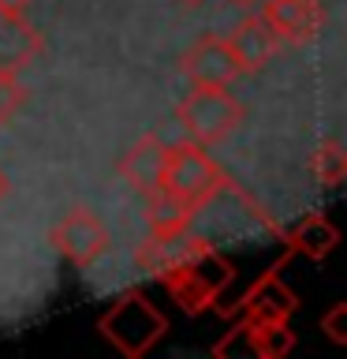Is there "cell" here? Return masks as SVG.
<instances>
[{"instance_id": "cell-10", "label": "cell", "mask_w": 347, "mask_h": 359, "mask_svg": "<svg viewBox=\"0 0 347 359\" xmlns=\"http://www.w3.org/2000/svg\"><path fill=\"white\" fill-rule=\"evenodd\" d=\"M295 307H299L295 292L280 285L276 269H273V273H265L254 285L250 296H246V318H257V322H288V314Z\"/></svg>"}, {"instance_id": "cell-4", "label": "cell", "mask_w": 347, "mask_h": 359, "mask_svg": "<svg viewBox=\"0 0 347 359\" xmlns=\"http://www.w3.org/2000/svg\"><path fill=\"white\" fill-rule=\"evenodd\" d=\"M49 240L56 243V251H60L71 266H78V269L94 266L97 258L108 251V243H112L108 229L101 224L97 213H90V210H71L64 221H56Z\"/></svg>"}, {"instance_id": "cell-15", "label": "cell", "mask_w": 347, "mask_h": 359, "mask_svg": "<svg viewBox=\"0 0 347 359\" xmlns=\"http://www.w3.org/2000/svg\"><path fill=\"white\" fill-rule=\"evenodd\" d=\"M22 97H27V90L19 86V75L15 72H0V123L22 105Z\"/></svg>"}, {"instance_id": "cell-2", "label": "cell", "mask_w": 347, "mask_h": 359, "mask_svg": "<svg viewBox=\"0 0 347 359\" xmlns=\"http://www.w3.org/2000/svg\"><path fill=\"white\" fill-rule=\"evenodd\" d=\"M228 187V176L220 172V165L201 150L198 142H176L164 154V172H161V191L179 198L190 210H201L217 191Z\"/></svg>"}, {"instance_id": "cell-12", "label": "cell", "mask_w": 347, "mask_h": 359, "mask_svg": "<svg viewBox=\"0 0 347 359\" xmlns=\"http://www.w3.org/2000/svg\"><path fill=\"white\" fill-rule=\"evenodd\" d=\"M146 217H150V240H179V236H187L190 221H194V210L172 195H164V191H153Z\"/></svg>"}, {"instance_id": "cell-9", "label": "cell", "mask_w": 347, "mask_h": 359, "mask_svg": "<svg viewBox=\"0 0 347 359\" xmlns=\"http://www.w3.org/2000/svg\"><path fill=\"white\" fill-rule=\"evenodd\" d=\"M45 49L41 34L34 22H27V15H11L0 11V72H22L34 56Z\"/></svg>"}, {"instance_id": "cell-8", "label": "cell", "mask_w": 347, "mask_h": 359, "mask_svg": "<svg viewBox=\"0 0 347 359\" xmlns=\"http://www.w3.org/2000/svg\"><path fill=\"white\" fill-rule=\"evenodd\" d=\"M164 154H168V146L157 139V135H146V139H139L127 154L120 157V176L127 180L134 191L153 195V191H161Z\"/></svg>"}, {"instance_id": "cell-7", "label": "cell", "mask_w": 347, "mask_h": 359, "mask_svg": "<svg viewBox=\"0 0 347 359\" xmlns=\"http://www.w3.org/2000/svg\"><path fill=\"white\" fill-rule=\"evenodd\" d=\"M228 45H232V53H235V60H239L243 72H262V67L276 56L280 38L262 15H246L243 22H235V30L228 34Z\"/></svg>"}, {"instance_id": "cell-19", "label": "cell", "mask_w": 347, "mask_h": 359, "mask_svg": "<svg viewBox=\"0 0 347 359\" xmlns=\"http://www.w3.org/2000/svg\"><path fill=\"white\" fill-rule=\"evenodd\" d=\"M183 8H198V4H206V0H179Z\"/></svg>"}, {"instance_id": "cell-20", "label": "cell", "mask_w": 347, "mask_h": 359, "mask_svg": "<svg viewBox=\"0 0 347 359\" xmlns=\"http://www.w3.org/2000/svg\"><path fill=\"white\" fill-rule=\"evenodd\" d=\"M235 4H257V0H235Z\"/></svg>"}, {"instance_id": "cell-11", "label": "cell", "mask_w": 347, "mask_h": 359, "mask_svg": "<svg viewBox=\"0 0 347 359\" xmlns=\"http://www.w3.org/2000/svg\"><path fill=\"white\" fill-rule=\"evenodd\" d=\"M243 348L257 359H284L291 348H295V333L288 330V322H257L246 318L243 322Z\"/></svg>"}, {"instance_id": "cell-16", "label": "cell", "mask_w": 347, "mask_h": 359, "mask_svg": "<svg viewBox=\"0 0 347 359\" xmlns=\"http://www.w3.org/2000/svg\"><path fill=\"white\" fill-rule=\"evenodd\" d=\"M321 330L329 333L332 344H347V303H332L321 318Z\"/></svg>"}, {"instance_id": "cell-18", "label": "cell", "mask_w": 347, "mask_h": 359, "mask_svg": "<svg viewBox=\"0 0 347 359\" xmlns=\"http://www.w3.org/2000/svg\"><path fill=\"white\" fill-rule=\"evenodd\" d=\"M8 195V176H4V168H0V198Z\"/></svg>"}, {"instance_id": "cell-1", "label": "cell", "mask_w": 347, "mask_h": 359, "mask_svg": "<svg viewBox=\"0 0 347 359\" xmlns=\"http://www.w3.org/2000/svg\"><path fill=\"white\" fill-rule=\"evenodd\" d=\"M97 333L116 348L123 359H142L168 333V318L142 292H127L97 318Z\"/></svg>"}, {"instance_id": "cell-17", "label": "cell", "mask_w": 347, "mask_h": 359, "mask_svg": "<svg viewBox=\"0 0 347 359\" xmlns=\"http://www.w3.org/2000/svg\"><path fill=\"white\" fill-rule=\"evenodd\" d=\"M30 0H0V11H11V15H27Z\"/></svg>"}, {"instance_id": "cell-5", "label": "cell", "mask_w": 347, "mask_h": 359, "mask_svg": "<svg viewBox=\"0 0 347 359\" xmlns=\"http://www.w3.org/2000/svg\"><path fill=\"white\" fill-rule=\"evenodd\" d=\"M183 72H187V79L194 86H220V90H228L235 79L243 75V67H239V60H235L228 38H220V34H206V38H198L187 49Z\"/></svg>"}, {"instance_id": "cell-6", "label": "cell", "mask_w": 347, "mask_h": 359, "mask_svg": "<svg viewBox=\"0 0 347 359\" xmlns=\"http://www.w3.org/2000/svg\"><path fill=\"white\" fill-rule=\"evenodd\" d=\"M257 15L273 27V34L280 41L302 45L321 30L325 11H321L318 0H262V11H257Z\"/></svg>"}, {"instance_id": "cell-3", "label": "cell", "mask_w": 347, "mask_h": 359, "mask_svg": "<svg viewBox=\"0 0 347 359\" xmlns=\"http://www.w3.org/2000/svg\"><path fill=\"white\" fill-rule=\"evenodd\" d=\"M246 109L220 86H194L190 94L176 105V123L187 131L190 142L209 146L220 142L243 123Z\"/></svg>"}, {"instance_id": "cell-13", "label": "cell", "mask_w": 347, "mask_h": 359, "mask_svg": "<svg viewBox=\"0 0 347 359\" xmlns=\"http://www.w3.org/2000/svg\"><path fill=\"white\" fill-rule=\"evenodd\" d=\"M336 243H340V232H336V224L329 217H306L288 236V251L302 255V258H313V262L329 258L336 251Z\"/></svg>"}, {"instance_id": "cell-14", "label": "cell", "mask_w": 347, "mask_h": 359, "mask_svg": "<svg viewBox=\"0 0 347 359\" xmlns=\"http://www.w3.org/2000/svg\"><path fill=\"white\" fill-rule=\"evenodd\" d=\"M310 176L321 187H336L347 176V150L336 139H325L310 150Z\"/></svg>"}]
</instances>
